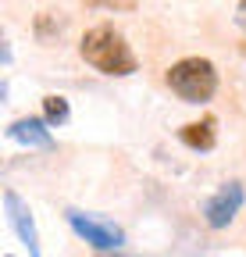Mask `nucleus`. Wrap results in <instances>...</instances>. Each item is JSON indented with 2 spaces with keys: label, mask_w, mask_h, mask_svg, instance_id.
<instances>
[{
  "label": "nucleus",
  "mask_w": 246,
  "mask_h": 257,
  "mask_svg": "<svg viewBox=\"0 0 246 257\" xmlns=\"http://www.w3.org/2000/svg\"><path fill=\"white\" fill-rule=\"evenodd\" d=\"M242 204H246V186L242 182H225L214 197L203 200V221L210 229H228L235 221V214L242 211Z\"/></svg>",
  "instance_id": "nucleus-4"
},
{
  "label": "nucleus",
  "mask_w": 246,
  "mask_h": 257,
  "mask_svg": "<svg viewBox=\"0 0 246 257\" xmlns=\"http://www.w3.org/2000/svg\"><path fill=\"white\" fill-rule=\"evenodd\" d=\"M43 118H47V125H50V128L65 125V121L72 118V107H68V100H65L61 93H50V96H43Z\"/></svg>",
  "instance_id": "nucleus-9"
},
{
  "label": "nucleus",
  "mask_w": 246,
  "mask_h": 257,
  "mask_svg": "<svg viewBox=\"0 0 246 257\" xmlns=\"http://www.w3.org/2000/svg\"><path fill=\"white\" fill-rule=\"evenodd\" d=\"M79 54L86 64H93L100 75H114V79H125L139 68V61L129 47V40L121 36L114 25H93L82 36L79 43Z\"/></svg>",
  "instance_id": "nucleus-1"
},
{
  "label": "nucleus",
  "mask_w": 246,
  "mask_h": 257,
  "mask_svg": "<svg viewBox=\"0 0 246 257\" xmlns=\"http://www.w3.org/2000/svg\"><path fill=\"white\" fill-rule=\"evenodd\" d=\"M8 140H18V143H25V147H43V150L54 147V136H50L47 118H36V114L15 118V121L8 125Z\"/></svg>",
  "instance_id": "nucleus-6"
},
{
  "label": "nucleus",
  "mask_w": 246,
  "mask_h": 257,
  "mask_svg": "<svg viewBox=\"0 0 246 257\" xmlns=\"http://www.w3.org/2000/svg\"><path fill=\"white\" fill-rule=\"evenodd\" d=\"M178 140L186 143L189 150H214V143H218V133H214V118L182 125V128H178Z\"/></svg>",
  "instance_id": "nucleus-7"
},
{
  "label": "nucleus",
  "mask_w": 246,
  "mask_h": 257,
  "mask_svg": "<svg viewBox=\"0 0 246 257\" xmlns=\"http://www.w3.org/2000/svg\"><path fill=\"white\" fill-rule=\"evenodd\" d=\"M168 89L186 104H207L218 93V68L207 57H182L164 72Z\"/></svg>",
  "instance_id": "nucleus-2"
},
{
  "label": "nucleus",
  "mask_w": 246,
  "mask_h": 257,
  "mask_svg": "<svg viewBox=\"0 0 246 257\" xmlns=\"http://www.w3.org/2000/svg\"><path fill=\"white\" fill-rule=\"evenodd\" d=\"M0 61L11 64V47H8V43H0Z\"/></svg>",
  "instance_id": "nucleus-12"
},
{
  "label": "nucleus",
  "mask_w": 246,
  "mask_h": 257,
  "mask_svg": "<svg viewBox=\"0 0 246 257\" xmlns=\"http://www.w3.org/2000/svg\"><path fill=\"white\" fill-rule=\"evenodd\" d=\"M8 257H11V253H8Z\"/></svg>",
  "instance_id": "nucleus-13"
},
{
  "label": "nucleus",
  "mask_w": 246,
  "mask_h": 257,
  "mask_svg": "<svg viewBox=\"0 0 246 257\" xmlns=\"http://www.w3.org/2000/svg\"><path fill=\"white\" fill-rule=\"evenodd\" d=\"M93 4H107V8H136V0H93Z\"/></svg>",
  "instance_id": "nucleus-11"
},
{
  "label": "nucleus",
  "mask_w": 246,
  "mask_h": 257,
  "mask_svg": "<svg viewBox=\"0 0 246 257\" xmlns=\"http://www.w3.org/2000/svg\"><path fill=\"white\" fill-rule=\"evenodd\" d=\"M4 211H8V225L15 229V236L29 246V257H40V232H36V218H33L29 204L18 197L15 189H4Z\"/></svg>",
  "instance_id": "nucleus-5"
},
{
  "label": "nucleus",
  "mask_w": 246,
  "mask_h": 257,
  "mask_svg": "<svg viewBox=\"0 0 246 257\" xmlns=\"http://www.w3.org/2000/svg\"><path fill=\"white\" fill-rule=\"evenodd\" d=\"M232 22H235V29L246 32V0H239V8H235V18H232Z\"/></svg>",
  "instance_id": "nucleus-10"
},
{
  "label": "nucleus",
  "mask_w": 246,
  "mask_h": 257,
  "mask_svg": "<svg viewBox=\"0 0 246 257\" xmlns=\"http://www.w3.org/2000/svg\"><path fill=\"white\" fill-rule=\"evenodd\" d=\"M65 25H68V18L61 11H40L36 22H33V32H36L40 43H54L61 32H65Z\"/></svg>",
  "instance_id": "nucleus-8"
},
{
  "label": "nucleus",
  "mask_w": 246,
  "mask_h": 257,
  "mask_svg": "<svg viewBox=\"0 0 246 257\" xmlns=\"http://www.w3.org/2000/svg\"><path fill=\"white\" fill-rule=\"evenodd\" d=\"M68 225L79 239H86L93 250L100 253H114L125 246V232H121V225L107 221V218H97V214H82V211H68Z\"/></svg>",
  "instance_id": "nucleus-3"
}]
</instances>
